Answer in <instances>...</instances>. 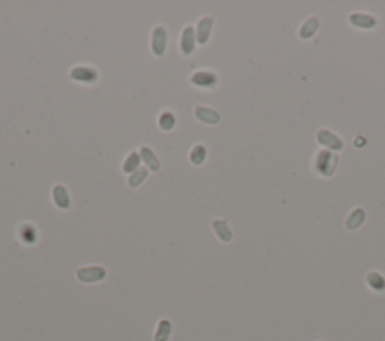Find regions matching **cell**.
<instances>
[{
	"label": "cell",
	"mask_w": 385,
	"mask_h": 341,
	"mask_svg": "<svg viewBox=\"0 0 385 341\" xmlns=\"http://www.w3.org/2000/svg\"><path fill=\"white\" fill-rule=\"evenodd\" d=\"M194 114H196V117L200 122L208 123V125H217L221 120V116H220V113L217 110L208 109V107H203V105H196L194 107Z\"/></svg>",
	"instance_id": "ba28073f"
},
{
	"label": "cell",
	"mask_w": 385,
	"mask_h": 341,
	"mask_svg": "<svg viewBox=\"0 0 385 341\" xmlns=\"http://www.w3.org/2000/svg\"><path fill=\"white\" fill-rule=\"evenodd\" d=\"M152 53L156 57H163L167 47V30L163 26H156L152 32Z\"/></svg>",
	"instance_id": "277c9868"
},
{
	"label": "cell",
	"mask_w": 385,
	"mask_h": 341,
	"mask_svg": "<svg viewBox=\"0 0 385 341\" xmlns=\"http://www.w3.org/2000/svg\"><path fill=\"white\" fill-rule=\"evenodd\" d=\"M366 280H367V284H369L373 290L381 292V290L385 289V278H384L381 274H378V272H370V274H367Z\"/></svg>",
	"instance_id": "ffe728a7"
},
{
	"label": "cell",
	"mask_w": 385,
	"mask_h": 341,
	"mask_svg": "<svg viewBox=\"0 0 385 341\" xmlns=\"http://www.w3.org/2000/svg\"><path fill=\"white\" fill-rule=\"evenodd\" d=\"M212 228L215 231V235L218 236L220 241L223 242H231L233 235H232V230L229 227V224H227L224 220H214L212 221Z\"/></svg>",
	"instance_id": "8fae6325"
},
{
	"label": "cell",
	"mask_w": 385,
	"mask_h": 341,
	"mask_svg": "<svg viewBox=\"0 0 385 341\" xmlns=\"http://www.w3.org/2000/svg\"><path fill=\"white\" fill-rule=\"evenodd\" d=\"M196 48V30L192 26H187L181 37V51L184 56H190Z\"/></svg>",
	"instance_id": "8992f818"
},
{
	"label": "cell",
	"mask_w": 385,
	"mask_h": 341,
	"mask_svg": "<svg viewBox=\"0 0 385 341\" xmlns=\"http://www.w3.org/2000/svg\"><path fill=\"white\" fill-rule=\"evenodd\" d=\"M339 163V156L328 151H321L316 156V170L322 176H331Z\"/></svg>",
	"instance_id": "6da1fadb"
},
{
	"label": "cell",
	"mask_w": 385,
	"mask_h": 341,
	"mask_svg": "<svg viewBox=\"0 0 385 341\" xmlns=\"http://www.w3.org/2000/svg\"><path fill=\"white\" fill-rule=\"evenodd\" d=\"M214 26V19L212 17H203V19L199 21L197 27H196V39L199 44H206L209 37H211V30Z\"/></svg>",
	"instance_id": "9c48e42d"
},
{
	"label": "cell",
	"mask_w": 385,
	"mask_h": 341,
	"mask_svg": "<svg viewBox=\"0 0 385 341\" xmlns=\"http://www.w3.org/2000/svg\"><path fill=\"white\" fill-rule=\"evenodd\" d=\"M349 21H351L354 26L361 27V29H370V27H373L376 24L375 17L367 15V14H360V12L351 14V17H349Z\"/></svg>",
	"instance_id": "4fadbf2b"
},
{
	"label": "cell",
	"mask_w": 385,
	"mask_h": 341,
	"mask_svg": "<svg viewBox=\"0 0 385 341\" xmlns=\"http://www.w3.org/2000/svg\"><path fill=\"white\" fill-rule=\"evenodd\" d=\"M364 218H366V212H364V209L358 208V209H355V210L347 217V220H346V227H347L349 230H355L357 227H360V226L364 223Z\"/></svg>",
	"instance_id": "2e32d148"
},
{
	"label": "cell",
	"mask_w": 385,
	"mask_h": 341,
	"mask_svg": "<svg viewBox=\"0 0 385 341\" xmlns=\"http://www.w3.org/2000/svg\"><path fill=\"white\" fill-rule=\"evenodd\" d=\"M172 332V323L167 319H163L158 322V326H156V332L154 340L155 341H167Z\"/></svg>",
	"instance_id": "9a60e30c"
},
{
	"label": "cell",
	"mask_w": 385,
	"mask_h": 341,
	"mask_svg": "<svg viewBox=\"0 0 385 341\" xmlns=\"http://www.w3.org/2000/svg\"><path fill=\"white\" fill-rule=\"evenodd\" d=\"M20 235H21V239L27 244H33L35 241H37V233H35V228L29 224L21 227Z\"/></svg>",
	"instance_id": "7402d4cb"
},
{
	"label": "cell",
	"mask_w": 385,
	"mask_h": 341,
	"mask_svg": "<svg viewBox=\"0 0 385 341\" xmlns=\"http://www.w3.org/2000/svg\"><path fill=\"white\" fill-rule=\"evenodd\" d=\"M69 77L74 81H78V83H84V84H94L99 74L95 68H91V66H74L71 69V73H69Z\"/></svg>",
	"instance_id": "3957f363"
},
{
	"label": "cell",
	"mask_w": 385,
	"mask_h": 341,
	"mask_svg": "<svg viewBox=\"0 0 385 341\" xmlns=\"http://www.w3.org/2000/svg\"><path fill=\"white\" fill-rule=\"evenodd\" d=\"M53 200L59 209H69V205H71L69 194L63 185H55L53 187Z\"/></svg>",
	"instance_id": "7c38bea8"
},
{
	"label": "cell",
	"mask_w": 385,
	"mask_h": 341,
	"mask_svg": "<svg viewBox=\"0 0 385 341\" xmlns=\"http://www.w3.org/2000/svg\"><path fill=\"white\" fill-rule=\"evenodd\" d=\"M76 275L78 281L89 284V283H98L104 280L107 275V271L102 266H84V267L77 269Z\"/></svg>",
	"instance_id": "7a4b0ae2"
},
{
	"label": "cell",
	"mask_w": 385,
	"mask_h": 341,
	"mask_svg": "<svg viewBox=\"0 0 385 341\" xmlns=\"http://www.w3.org/2000/svg\"><path fill=\"white\" fill-rule=\"evenodd\" d=\"M140 155L137 152H131L130 156L124 161V166H122V170H124L125 173H134L138 167H140Z\"/></svg>",
	"instance_id": "ac0fdd59"
},
{
	"label": "cell",
	"mask_w": 385,
	"mask_h": 341,
	"mask_svg": "<svg viewBox=\"0 0 385 341\" xmlns=\"http://www.w3.org/2000/svg\"><path fill=\"white\" fill-rule=\"evenodd\" d=\"M190 81L197 86V87H205V89H212L217 81H218V77L211 73V71H197L191 76Z\"/></svg>",
	"instance_id": "5b68a950"
},
{
	"label": "cell",
	"mask_w": 385,
	"mask_h": 341,
	"mask_svg": "<svg viewBox=\"0 0 385 341\" xmlns=\"http://www.w3.org/2000/svg\"><path fill=\"white\" fill-rule=\"evenodd\" d=\"M318 26H319L318 19H316V17H311V19H308V20L303 24V27L300 29V37H301L303 39H308V38H311L313 35H314V32L318 30Z\"/></svg>",
	"instance_id": "e0dca14e"
},
{
	"label": "cell",
	"mask_w": 385,
	"mask_h": 341,
	"mask_svg": "<svg viewBox=\"0 0 385 341\" xmlns=\"http://www.w3.org/2000/svg\"><path fill=\"white\" fill-rule=\"evenodd\" d=\"M206 158V148L203 145H196L194 148L191 149L190 152V161L191 164L194 166H200Z\"/></svg>",
	"instance_id": "d6986e66"
},
{
	"label": "cell",
	"mask_w": 385,
	"mask_h": 341,
	"mask_svg": "<svg viewBox=\"0 0 385 341\" xmlns=\"http://www.w3.org/2000/svg\"><path fill=\"white\" fill-rule=\"evenodd\" d=\"M174 123H176V117H174L173 113L170 112H163L160 114V119H158V125H160V128L163 131H170L173 127H174Z\"/></svg>",
	"instance_id": "44dd1931"
},
{
	"label": "cell",
	"mask_w": 385,
	"mask_h": 341,
	"mask_svg": "<svg viewBox=\"0 0 385 341\" xmlns=\"http://www.w3.org/2000/svg\"><path fill=\"white\" fill-rule=\"evenodd\" d=\"M318 141L321 143L322 146H325V148H328L331 151H340L343 148V141L340 140V137L334 135L328 130H319Z\"/></svg>",
	"instance_id": "52a82bcc"
},
{
	"label": "cell",
	"mask_w": 385,
	"mask_h": 341,
	"mask_svg": "<svg viewBox=\"0 0 385 341\" xmlns=\"http://www.w3.org/2000/svg\"><path fill=\"white\" fill-rule=\"evenodd\" d=\"M148 174H149V170H148L146 167H138V169H137L134 173H131L130 177H128V185H130V188H137V187L142 185V184L146 181Z\"/></svg>",
	"instance_id": "5bb4252c"
},
{
	"label": "cell",
	"mask_w": 385,
	"mask_h": 341,
	"mask_svg": "<svg viewBox=\"0 0 385 341\" xmlns=\"http://www.w3.org/2000/svg\"><path fill=\"white\" fill-rule=\"evenodd\" d=\"M138 155H140V159H142L143 163L146 164V169H148V170H151V171H158V170H160V167H161L160 159L156 158L155 152H154L151 148H148V146H142V148H140Z\"/></svg>",
	"instance_id": "30bf717a"
}]
</instances>
